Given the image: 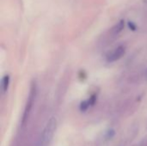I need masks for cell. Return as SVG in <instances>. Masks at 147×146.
Returning <instances> with one entry per match:
<instances>
[{
    "label": "cell",
    "mask_w": 147,
    "mask_h": 146,
    "mask_svg": "<svg viewBox=\"0 0 147 146\" xmlns=\"http://www.w3.org/2000/svg\"><path fill=\"white\" fill-rule=\"evenodd\" d=\"M57 128V120L54 117H52L47 121L44 127L42 133L39 140V146H49L53 140L55 131Z\"/></svg>",
    "instance_id": "obj_1"
},
{
    "label": "cell",
    "mask_w": 147,
    "mask_h": 146,
    "mask_svg": "<svg viewBox=\"0 0 147 146\" xmlns=\"http://www.w3.org/2000/svg\"><path fill=\"white\" fill-rule=\"evenodd\" d=\"M35 94H36V86H35V83H33L31 85L30 92H29V95H28V97L27 104H26L24 114H23V122L27 120V118L28 116V114H29V112H30V110L32 108V106H33V103H34V98H35Z\"/></svg>",
    "instance_id": "obj_2"
},
{
    "label": "cell",
    "mask_w": 147,
    "mask_h": 146,
    "mask_svg": "<svg viewBox=\"0 0 147 146\" xmlns=\"http://www.w3.org/2000/svg\"><path fill=\"white\" fill-rule=\"evenodd\" d=\"M125 51H126V48L124 46H119L118 47H116L113 52H111L108 57H107V60L108 62H115L118 59H120L125 53Z\"/></svg>",
    "instance_id": "obj_3"
},
{
    "label": "cell",
    "mask_w": 147,
    "mask_h": 146,
    "mask_svg": "<svg viewBox=\"0 0 147 146\" xmlns=\"http://www.w3.org/2000/svg\"><path fill=\"white\" fill-rule=\"evenodd\" d=\"M124 27H125V22H124L123 20H121V21H120L119 22H117V23L114 26V28H112V31H111L112 34H114V35L119 34L123 30Z\"/></svg>",
    "instance_id": "obj_4"
},
{
    "label": "cell",
    "mask_w": 147,
    "mask_h": 146,
    "mask_svg": "<svg viewBox=\"0 0 147 146\" xmlns=\"http://www.w3.org/2000/svg\"><path fill=\"white\" fill-rule=\"evenodd\" d=\"M9 77L8 75L4 76L3 80H2V89L3 92H6L8 89V86H9Z\"/></svg>",
    "instance_id": "obj_5"
},
{
    "label": "cell",
    "mask_w": 147,
    "mask_h": 146,
    "mask_svg": "<svg viewBox=\"0 0 147 146\" xmlns=\"http://www.w3.org/2000/svg\"><path fill=\"white\" fill-rule=\"evenodd\" d=\"M146 77H147V71H146Z\"/></svg>",
    "instance_id": "obj_6"
}]
</instances>
